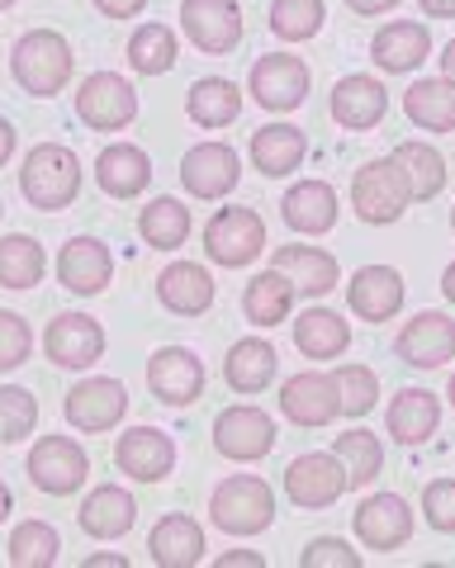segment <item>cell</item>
Segmentation results:
<instances>
[{"label": "cell", "mask_w": 455, "mask_h": 568, "mask_svg": "<svg viewBox=\"0 0 455 568\" xmlns=\"http://www.w3.org/2000/svg\"><path fill=\"white\" fill-rule=\"evenodd\" d=\"M0 213H6V204H0Z\"/></svg>", "instance_id": "obj_61"}, {"label": "cell", "mask_w": 455, "mask_h": 568, "mask_svg": "<svg viewBox=\"0 0 455 568\" xmlns=\"http://www.w3.org/2000/svg\"><path fill=\"white\" fill-rule=\"evenodd\" d=\"M285 493H290L294 507H304V511H327L332 503H342V493H346V469H342V459L327 455V450H309V455H300V459H290V469H285Z\"/></svg>", "instance_id": "obj_12"}, {"label": "cell", "mask_w": 455, "mask_h": 568, "mask_svg": "<svg viewBox=\"0 0 455 568\" xmlns=\"http://www.w3.org/2000/svg\"><path fill=\"white\" fill-rule=\"evenodd\" d=\"M384 114H390V91H384V81L356 71V77H342L332 85V119H337L342 129L365 133V129H375V123H384Z\"/></svg>", "instance_id": "obj_22"}, {"label": "cell", "mask_w": 455, "mask_h": 568, "mask_svg": "<svg viewBox=\"0 0 455 568\" xmlns=\"http://www.w3.org/2000/svg\"><path fill=\"white\" fill-rule=\"evenodd\" d=\"M332 455H337L342 469H346V488L375 484V474L384 469V446H380L375 432H365V426H356V432H342L337 440H332Z\"/></svg>", "instance_id": "obj_40"}, {"label": "cell", "mask_w": 455, "mask_h": 568, "mask_svg": "<svg viewBox=\"0 0 455 568\" xmlns=\"http://www.w3.org/2000/svg\"><path fill=\"white\" fill-rule=\"evenodd\" d=\"M242 181V162L228 142H195L181 156V185L195 200H223L228 190H237Z\"/></svg>", "instance_id": "obj_20"}, {"label": "cell", "mask_w": 455, "mask_h": 568, "mask_svg": "<svg viewBox=\"0 0 455 568\" xmlns=\"http://www.w3.org/2000/svg\"><path fill=\"white\" fill-rule=\"evenodd\" d=\"M332 384H337L342 417H365L380 403V375L371 365H337L332 369Z\"/></svg>", "instance_id": "obj_44"}, {"label": "cell", "mask_w": 455, "mask_h": 568, "mask_svg": "<svg viewBox=\"0 0 455 568\" xmlns=\"http://www.w3.org/2000/svg\"><path fill=\"white\" fill-rule=\"evenodd\" d=\"M185 114L200 123V129H228L242 114V91L228 77H204L185 91Z\"/></svg>", "instance_id": "obj_37"}, {"label": "cell", "mask_w": 455, "mask_h": 568, "mask_svg": "<svg viewBox=\"0 0 455 568\" xmlns=\"http://www.w3.org/2000/svg\"><path fill=\"white\" fill-rule=\"evenodd\" d=\"M423 517L432 530L455 536V478H432L423 488Z\"/></svg>", "instance_id": "obj_48"}, {"label": "cell", "mask_w": 455, "mask_h": 568, "mask_svg": "<svg viewBox=\"0 0 455 568\" xmlns=\"http://www.w3.org/2000/svg\"><path fill=\"white\" fill-rule=\"evenodd\" d=\"M271 265L280 275H290L294 294H304V298H323L342 284V265L323 246H275Z\"/></svg>", "instance_id": "obj_23"}, {"label": "cell", "mask_w": 455, "mask_h": 568, "mask_svg": "<svg viewBox=\"0 0 455 568\" xmlns=\"http://www.w3.org/2000/svg\"><path fill=\"white\" fill-rule=\"evenodd\" d=\"M43 271H48V256L29 233L0 237V284L6 290H33V284H43Z\"/></svg>", "instance_id": "obj_41"}, {"label": "cell", "mask_w": 455, "mask_h": 568, "mask_svg": "<svg viewBox=\"0 0 455 568\" xmlns=\"http://www.w3.org/2000/svg\"><path fill=\"white\" fill-rule=\"evenodd\" d=\"M294 346L304 361H337L352 346V323L332 308H304L294 317Z\"/></svg>", "instance_id": "obj_34"}, {"label": "cell", "mask_w": 455, "mask_h": 568, "mask_svg": "<svg viewBox=\"0 0 455 568\" xmlns=\"http://www.w3.org/2000/svg\"><path fill=\"white\" fill-rule=\"evenodd\" d=\"M417 10H423L427 20H455V0H417Z\"/></svg>", "instance_id": "obj_52"}, {"label": "cell", "mask_w": 455, "mask_h": 568, "mask_svg": "<svg viewBox=\"0 0 455 568\" xmlns=\"http://www.w3.org/2000/svg\"><path fill=\"white\" fill-rule=\"evenodd\" d=\"M181 29L190 48L223 58L242 43V6L237 0H181Z\"/></svg>", "instance_id": "obj_13"}, {"label": "cell", "mask_w": 455, "mask_h": 568, "mask_svg": "<svg viewBox=\"0 0 455 568\" xmlns=\"http://www.w3.org/2000/svg\"><path fill=\"white\" fill-rule=\"evenodd\" d=\"M384 426L398 446H427L442 426V403L427 388H398L390 398V413H384Z\"/></svg>", "instance_id": "obj_30"}, {"label": "cell", "mask_w": 455, "mask_h": 568, "mask_svg": "<svg viewBox=\"0 0 455 568\" xmlns=\"http://www.w3.org/2000/svg\"><path fill=\"white\" fill-rule=\"evenodd\" d=\"M129 559L124 555H91V559H85V568H124Z\"/></svg>", "instance_id": "obj_54"}, {"label": "cell", "mask_w": 455, "mask_h": 568, "mask_svg": "<svg viewBox=\"0 0 455 568\" xmlns=\"http://www.w3.org/2000/svg\"><path fill=\"white\" fill-rule=\"evenodd\" d=\"M398 0H346V10L352 14H365V20H371V14H384V10H394Z\"/></svg>", "instance_id": "obj_51"}, {"label": "cell", "mask_w": 455, "mask_h": 568, "mask_svg": "<svg viewBox=\"0 0 455 568\" xmlns=\"http://www.w3.org/2000/svg\"><path fill=\"white\" fill-rule=\"evenodd\" d=\"M294 284L290 275H280L275 265L271 271H261L247 280V290H242V313H247V323L252 327H280V323H290V313H294Z\"/></svg>", "instance_id": "obj_33"}, {"label": "cell", "mask_w": 455, "mask_h": 568, "mask_svg": "<svg viewBox=\"0 0 455 568\" xmlns=\"http://www.w3.org/2000/svg\"><path fill=\"white\" fill-rule=\"evenodd\" d=\"M442 77L446 81H455V39L446 43V52H442Z\"/></svg>", "instance_id": "obj_55"}, {"label": "cell", "mask_w": 455, "mask_h": 568, "mask_svg": "<svg viewBox=\"0 0 455 568\" xmlns=\"http://www.w3.org/2000/svg\"><path fill=\"white\" fill-rule=\"evenodd\" d=\"M413 194H408V181L404 171L394 166V156H375V162H365L356 175H352V209L361 223L371 227H390L408 213Z\"/></svg>", "instance_id": "obj_4"}, {"label": "cell", "mask_w": 455, "mask_h": 568, "mask_svg": "<svg viewBox=\"0 0 455 568\" xmlns=\"http://www.w3.org/2000/svg\"><path fill=\"white\" fill-rule=\"evenodd\" d=\"M62 413L81 436H104V432H114V426L124 422L129 388L119 379H81V384L67 388Z\"/></svg>", "instance_id": "obj_10"}, {"label": "cell", "mask_w": 455, "mask_h": 568, "mask_svg": "<svg viewBox=\"0 0 455 568\" xmlns=\"http://www.w3.org/2000/svg\"><path fill=\"white\" fill-rule=\"evenodd\" d=\"M404 298H408V284L394 265H361L346 284V308H352L361 323H390V317L404 313Z\"/></svg>", "instance_id": "obj_17"}, {"label": "cell", "mask_w": 455, "mask_h": 568, "mask_svg": "<svg viewBox=\"0 0 455 568\" xmlns=\"http://www.w3.org/2000/svg\"><path fill=\"white\" fill-rule=\"evenodd\" d=\"M114 465L119 474H129L133 484H162V478L176 469V440L156 426H129L124 436L114 440Z\"/></svg>", "instance_id": "obj_18"}, {"label": "cell", "mask_w": 455, "mask_h": 568, "mask_svg": "<svg viewBox=\"0 0 455 568\" xmlns=\"http://www.w3.org/2000/svg\"><path fill=\"white\" fill-rule=\"evenodd\" d=\"M20 190L33 209L43 213H62L77 204L81 194V162L72 148L62 142H39L29 156H24V171H20Z\"/></svg>", "instance_id": "obj_2"}, {"label": "cell", "mask_w": 455, "mask_h": 568, "mask_svg": "<svg viewBox=\"0 0 455 568\" xmlns=\"http://www.w3.org/2000/svg\"><path fill=\"white\" fill-rule=\"evenodd\" d=\"M219 568H266V559L252 549H228V555H219Z\"/></svg>", "instance_id": "obj_50"}, {"label": "cell", "mask_w": 455, "mask_h": 568, "mask_svg": "<svg viewBox=\"0 0 455 568\" xmlns=\"http://www.w3.org/2000/svg\"><path fill=\"white\" fill-rule=\"evenodd\" d=\"M29 355H33V327L20 313L0 308V375H6V369H20Z\"/></svg>", "instance_id": "obj_46"}, {"label": "cell", "mask_w": 455, "mask_h": 568, "mask_svg": "<svg viewBox=\"0 0 455 568\" xmlns=\"http://www.w3.org/2000/svg\"><path fill=\"white\" fill-rule=\"evenodd\" d=\"M309 85H313V71L304 67V58L294 52H266L256 58L247 71V95L271 114H290L309 100Z\"/></svg>", "instance_id": "obj_6"}, {"label": "cell", "mask_w": 455, "mask_h": 568, "mask_svg": "<svg viewBox=\"0 0 455 568\" xmlns=\"http://www.w3.org/2000/svg\"><path fill=\"white\" fill-rule=\"evenodd\" d=\"M77 521H81V530L91 540H119V536H129V530H133L138 503H133L129 488L100 484V488L85 493V503L77 507Z\"/></svg>", "instance_id": "obj_24"}, {"label": "cell", "mask_w": 455, "mask_h": 568, "mask_svg": "<svg viewBox=\"0 0 455 568\" xmlns=\"http://www.w3.org/2000/svg\"><path fill=\"white\" fill-rule=\"evenodd\" d=\"M10 507H14V497H10V488H6V484H0V521L10 517Z\"/></svg>", "instance_id": "obj_57"}, {"label": "cell", "mask_w": 455, "mask_h": 568, "mask_svg": "<svg viewBox=\"0 0 455 568\" xmlns=\"http://www.w3.org/2000/svg\"><path fill=\"white\" fill-rule=\"evenodd\" d=\"M247 152H252V166L266 175V181H285L290 171H300L309 138H304V129H294V123H266V129L252 133Z\"/></svg>", "instance_id": "obj_31"}, {"label": "cell", "mask_w": 455, "mask_h": 568, "mask_svg": "<svg viewBox=\"0 0 455 568\" xmlns=\"http://www.w3.org/2000/svg\"><path fill=\"white\" fill-rule=\"evenodd\" d=\"M261 252H266V219H261L256 209L228 204L204 223V256L214 265L242 271V265H252Z\"/></svg>", "instance_id": "obj_5"}, {"label": "cell", "mask_w": 455, "mask_h": 568, "mask_svg": "<svg viewBox=\"0 0 455 568\" xmlns=\"http://www.w3.org/2000/svg\"><path fill=\"white\" fill-rule=\"evenodd\" d=\"M33 426H39V398L20 384H0V440L20 446L24 436H33Z\"/></svg>", "instance_id": "obj_45"}, {"label": "cell", "mask_w": 455, "mask_h": 568, "mask_svg": "<svg viewBox=\"0 0 455 568\" xmlns=\"http://www.w3.org/2000/svg\"><path fill=\"white\" fill-rule=\"evenodd\" d=\"M148 388L156 403L166 407H190L204 394V365L190 346H162L148 361Z\"/></svg>", "instance_id": "obj_16"}, {"label": "cell", "mask_w": 455, "mask_h": 568, "mask_svg": "<svg viewBox=\"0 0 455 568\" xmlns=\"http://www.w3.org/2000/svg\"><path fill=\"white\" fill-rule=\"evenodd\" d=\"M209 517H214L223 536H261V530L275 521V493L266 478L233 474L209 497Z\"/></svg>", "instance_id": "obj_3"}, {"label": "cell", "mask_w": 455, "mask_h": 568, "mask_svg": "<svg viewBox=\"0 0 455 568\" xmlns=\"http://www.w3.org/2000/svg\"><path fill=\"white\" fill-rule=\"evenodd\" d=\"M280 219H285L294 233L304 237H323L337 227V190L327 181H300L285 190V200H280Z\"/></svg>", "instance_id": "obj_28"}, {"label": "cell", "mask_w": 455, "mask_h": 568, "mask_svg": "<svg viewBox=\"0 0 455 568\" xmlns=\"http://www.w3.org/2000/svg\"><path fill=\"white\" fill-rule=\"evenodd\" d=\"M14 156V129H10V119H0V166H6Z\"/></svg>", "instance_id": "obj_53"}, {"label": "cell", "mask_w": 455, "mask_h": 568, "mask_svg": "<svg viewBox=\"0 0 455 568\" xmlns=\"http://www.w3.org/2000/svg\"><path fill=\"white\" fill-rule=\"evenodd\" d=\"M58 280H62V290H72V294H85V298L100 294L104 284L114 280L110 246H104L100 237H72L58 256Z\"/></svg>", "instance_id": "obj_26"}, {"label": "cell", "mask_w": 455, "mask_h": 568, "mask_svg": "<svg viewBox=\"0 0 455 568\" xmlns=\"http://www.w3.org/2000/svg\"><path fill=\"white\" fill-rule=\"evenodd\" d=\"M181 58V43L166 24H138L129 33V67L138 77H166Z\"/></svg>", "instance_id": "obj_39"}, {"label": "cell", "mask_w": 455, "mask_h": 568, "mask_svg": "<svg viewBox=\"0 0 455 568\" xmlns=\"http://www.w3.org/2000/svg\"><path fill=\"white\" fill-rule=\"evenodd\" d=\"M432 58V29L417 20H390L371 39V62L390 77H408Z\"/></svg>", "instance_id": "obj_21"}, {"label": "cell", "mask_w": 455, "mask_h": 568, "mask_svg": "<svg viewBox=\"0 0 455 568\" xmlns=\"http://www.w3.org/2000/svg\"><path fill=\"white\" fill-rule=\"evenodd\" d=\"M204 526L190 521V511H166L148 536V555L156 568H195L204 559Z\"/></svg>", "instance_id": "obj_27"}, {"label": "cell", "mask_w": 455, "mask_h": 568, "mask_svg": "<svg viewBox=\"0 0 455 568\" xmlns=\"http://www.w3.org/2000/svg\"><path fill=\"white\" fill-rule=\"evenodd\" d=\"M451 233H455V209H451Z\"/></svg>", "instance_id": "obj_60"}, {"label": "cell", "mask_w": 455, "mask_h": 568, "mask_svg": "<svg viewBox=\"0 0 455 568\" xmlns=\"http://www.w3.org/2000/svg\"><path fill=\"white\" fill-rule=\"evenodd\" d=\"M43 355L58 369H91L104 355V327L91 313H58L43 332Z\"/></svg>", "instance_id": "obj_14"}, {"label": "cell", "mask_w": 455, "mask_h": 568, "mask_svg": "<svg viewBox=\"0 0 455 568\" xmlns=\"http://www.w3.org/2000/svg\"><path fill=\"white\" fill-rule=\"evenodd\" d=\"M214 446L223 459H237V465H256L275 450V422L271 413H261L252 403L223 407L214 417Z\"/></svg>", "instance_id": "obj_9"}, {"label": "cell", "mask_w": 455, "mask_h": 568, "mask_svg": "<svg viewBox=\"0 0 455 568\" xmlns=\"http://www.w3.org/2000/svg\"><path fill=\"white\" fill-rule=\"evenodd\" d=\"M404 114L423 133H455V81L446 77L413 81L404 91Z\"/></svg>", "instance_id": "obj_36"}, {"label": "cell", "mask_w": 455, "mask_h": 568, "mask_svg": "<svg viewBox=\"0 0 455 568\" xmlns=\"http://www.w3.org/2000/svg\"><path fill=\"white\" fill-rule=\"evenodd\" d=\"M6 549H10V564L14 568H52V564H58L62 536L48 521L33 517V521H20V526L10 530V545Z\"/></svg>", "instance_id": "obj_42"}, {"label": "cell", "mask_w": 455, "mask_h": 568, "mask_svg": "<svg viewBox=\"0 0 455 568\" xmlns=\"http://www.w3.org/2000/svg\"><path fill=\"white\" fill-rule=\"evenodd\" d=\"M72 43L62 39L58 29H29L20 43L10 48V77L20 81L24 95H39V100H52L67 91L72 81Z\"/></svg>", "instance_id": "obj_1"}, {"label": "cell", "mask_w": 455, "mask_h": 568, "mask_svg": "<svg viewBox=\"0 0 455 568\" xmlns=\"http://www.w3.org/2000/svg\"><path fill=\"white\" fill-rule=\"evenodd\" d=\"M323 20H327L323 0H271V14H266L271 33L275 39H285V43L313 39V33L323 29Z\"/></svg>", "instance_id": "obj_43"}, {"label": "cell", "mask_w": 455, "mask_h": 568, "mask_svg": "<svg viewBox=\"0 0 455 568\" xmlns=\"http://www.w3.org/2000/svg\"><path fill=\"white\" fill-rule=\"evenodd\" d=\"M280 413H285L294 426H309V432L332 426L342 417L337 384H332V375H323V369H300V375H290L280 384Z\"/></svg>", "instance_id": "obj_19"}, {"label": "cell", "mask_w": 455, "mask_h": 568, "mask_svg": "<svg viewBox=\"0 0 455 568\" xmlns=\"http://www.w3.org/2000/svg\"><path fill=\"white\" fill-rule=\"evenodd\" d=\"M95 181L110 200H138L152 185V162L138 142H110L95 162Z\"/></svg>", "instance_id": "obj_29"}, {"label": "cell", "mask_w": 455, "mask_h": 568, "mask_svg": "<svg viewBox=\"0 0 455 568\" xmlns=\"http://www.w3.org/2000/svg\"><path fill=\"white\" fill-rule=\"evenodd\" d=\"M156 298L176 317H200L214 308V275L195 261H171L166 271L156 275Z\"/></svg>", "instance_id": "obj_25"}, {"label": "cell", "mask_w": 455, "mask_h": 568, "mask_svg": "<svg viewBox=\"0 0 455 568\" xmlns=\"http://www.w3.org/2000/svg\"><path fill=\"white\" fill-rule=\"evenodd\" d=\"M95 10L104 20H138L148 10V0H95Z\"/></svg>", "instance_id": "obj_49"}, {"label": "cell", "mask_w": 455, "mask_h": 568, "mask_svg": "<svg viewBox=\"0 0 455 568\" xmlns=\"http://www.w3.org/2000/svg\"><path fill=\"white\" fill-rule=\"evenodd\" d=\"M446 398H451V407H455V375H451V384H446Z\"/></svg>", "instance_id": "obj_58"}, {"label": "cell", "mask_w": 455, "mask_h": 568, "mask_svg": "<svg viewBox=\"0 0 455 568\" xmlns=\"http://www.w3.org/2000/svg\"><path fill=\"white\" fill-rule=\"evenodd\" d=\"M394 355L413 369H442L446 361H455V317L446 313H413L404 332L394 336Z\"/></svg>", "instance_id": "obj_15"}, {"label": "cell", "mask_w": 455, "mask_h": 568, "mask_svg": "<svg viewBox=\"0 0 455 568\" xmlns=\"http://www.w3.org/2000/svg\"><path fill=\"white\" fill-rule=\"evenodd\" d=\"M190 209L181 200H171V194H162V200H152L143 213H138V233H143V242L152 246V252H176V246L190 242Z\"/></svg>", "instance_id": "obj_38"}, {"label": "cell", "mask_w": 455, "mask_h": 568, "mask_svg": "<svg viewBox=\"0 0 455 568\" xmlns=\"http://www.w3.org/2000/svg\"><path fill=\"white\" fill-rule=\"evenodd\" d=\"M352 530L365 549H380V555H394L413 540V507L408 497L398 493H375L352 511Z\"/></svg>", "instance_id": "obj_11"}, {"label": "cell", "mask_w": 455, "mask_h": 568, "mask_svg": "<svg viewBox=\"0 0 455 568\" xmlns=\"http://www.w3.org/2000/svg\"><path fill=\"white\" fill-rule=\"evenodd\" d=\"M361 549H352L342 536H318V540H309L304 545V555H300V568H361Z\"/></svg>", "instance_id": "obj_47"}, {"label": "cell", "mask_w": 455, "mask_h": 568, "mask_svg": "<svg viewBox=\"0 0 455 568\" xmlns=\"http://www.w3.org/2000/svg\"><path fill=\"white\" fill-rule=\"evenodd\" d=\"M280 369V355L271 342H261V336H242V342L228 346L223 355V379L233 394H261Z\"/></svg>", "instance_id": "obj_32"}, {"label": "cell", "mask_w": 455, "mask_h": 568, "mask_svg": "<svg viewBox=\"0 0 455 568\" xmlns=\"http://www.w3.org/2000/svg\"><path fill=\"white\" fill-rule=\"evenodd\" d=\"M10 6H14V0H0V10H10Z\"/></svg>", "instance_id": "obj_59"}, {"label": "cell", "mask_w": 455, "mask_h": 568, "mask_svg": "<svg viewBox=\"0 0 455 568\" xmlns=\"http://www.w3.org/2000/svg\"><path fill=\"white\" fill-rule=\"evenodd\" d=\"M442 294L451 298V304H455V261L446 265V271H442Z\"/></svg>", "instance_id": "obj_56"}, {"label": "cell", "mask_w": 455, "mask_h": 568, "mask_svg": "<svg viewBox=\"0 0 455 568\" xmlns=\"http://www.w3.org/2000/svg\"><path fill=\"white\" fill-rule=\"evenodd\" d=\"M85 474H91V455L72 436H39V446L29 450V484L48 497H72Z\"/></svg>", "instance_id": "obj_8"}, {"label": "cell", "mask_w": 455, "mask_h": 568, "mask_svg": "<svg viewBox=\"0 0 455 568\" xmlns=\"http://www.w3.org/2000/svg\"><path fill=\"white\" fill-rule=\"evenodd\" d=\"M394 156V166L404 171V181H408V194H413V204H427L436 200V194L446 190V156L432 148V142H398V148L390 152Z\"/></svg>", "instance_id": "obj_35"}, {"label": "cell", "mask_w": 455, "mask_h": 568, "mask_svg": "<svg viewBox=\"0 0 455 568\" xmlns=\"http://www.w3.org/2000/svg\"><path fill=\"white\" fill-rule=\"evenodd\" d=\"M77 119L95 133H119L138 119V91L114 71H91L77 85Z\"/></svg>", "instance_id": "obj_7"}]
</instances>
